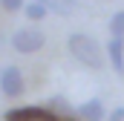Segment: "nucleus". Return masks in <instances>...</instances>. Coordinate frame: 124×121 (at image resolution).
Masks as SVG:
<instances>
[{
    "instance_id": "1",
    "label": "nucleus",
    "mask_w": 124,
    "mask_h": 121,
    "mask_svg": "<svg viewBox=\"0 0 124 121\" xmlns=\"http://www.w3.org/2000/svg\"><path fill=\"white\" fill-rule=\"evenodd\" d=\"M66 49H69V55L75 60H81V63L90 66V69H101V66H104V49H101V43L95 40L93 35L72 32V35L66 38Z\"/></svg>"
},
{
    "instance_id": "2",
    "label": "nucleus",
    "mask_w": 124,
    "mask_h": 121,
    "mask_svg": "<svg viewBox=\"0 0 124 121\" xmlns=\"http://www.w3.org/2000/svg\"><path fill=\"white\" fill-rule=\"evenodd\" d=\"M3 121H75L72 115H58L52 113L49 107H40V104H29V107H12Z\"/></svg>"
},
{
    "instance_id": "3",
    "label": "nucleus",
    "mask_w": 124,
    "mask_h": 121,
    "mask_svg": "<svg viewBox=\"0 0 124 121\" xmlns=\"http://www.w3.org/2000/svg\"><path fill=\"white\" fill-rule=\"evenodd\" d=\"M43 43H46V35L40 29H35V26H23V29H17L12 35V49L20 52V55H35V52H40Z\"/></svg>"
},
{
    "instance_id": "4",
    "label": "nucleus",
    "mask_w": 124,
    "mask_h": 121,
    "mask_svg": "<svg viewBox=\"0 0 124 121\" xmlns=\"http://www.w3.org/2000/svg\"><path fill=\"white\" fill-rule=\"evenodd\" d=\"M23 90H26L23 72H20L17 66H6V69L0 72V92H3L6 98H20Z\"/></svg>"
},
{
    "instance_id": "5",
    "label": "nucleus",
    "mask_w": 124,
    "mask_h": 121,
    "mask_svg": "<svg viewBox=\"0 0 124 121\" xmlns=\"http://www.w3.org/2000/svg\"><path fill=\"white\" fill-rule=\"evenodd\" d=\"M81 121H104L107 118V113H104V104H101V98H90V101H84V104H78V110H75Z\"/></svg>"
},
{
    "instance_id": "6",
    "label": "nucleus",
    "mask_w": 124,
    "mask_h": 121,
    "mask_svg": "<svg viewBox=\"0 0 124 121\" xmlns=\"http://www.w3.org/2000/svg\"><path fill=\"white\" fill-rule=\"evenodd\" d=\"M107 58L113 63V69L124 75V38H110V43H107Z\"/></svg>"
},
{
    "instance_id": "7",
    "label": "nucleus",
    "mask_w": 124,
    "mask_h": 121,
    "mask_svg": "<svg viewBox=\"0 0 124 121\" xmlns=\"http://www.w3.org/2000/svg\"><path fill=\"white\" fill-rule=\"evenodd\" d=\"M46 6V12H55L61 17H69L75 9H78V0H40Z\"/></svg>"
},
{
    "instance_id": "8",
    "label": "nucleus",
    "mask_w": 124,
    "mask_h": 121,
    "mask_svg": "<svg viewBox=\"0 0 124 121\" xmlns=\"http://www.w3.org/2000/svg\"><path fill=\"white\" fill-rule=\"evenodd\" d=\"M23 12H26V17H29V20H43V17L49 15V12H46V6H43L40 0H32V3H26V6H23Z\"/></svg>"
},
{
    "instance_id": "9",
    "label": "nucleus",
    "mask_w": 124,
    "mask_h": 121,
    "mask_svg": "<svg viewBox=\"0 0 124 121\" xmlns=\"http://www.w3.org/2000/svg\"><path fill=\"white\" fill-rule=\"evenodd\" d=\"M110 32H113V38H124V9L110 17Z\"/></svg>"
},
{
    "instance_id": "10",
    "label": "nucleus",
    "mask_w": 124,
    "mask_h": 121,
    "mask_svg": "<svg viewBox=\"0 0 124 121\" xmlns=\"http://www.w3.org/2000/svg\"><path fill=\"white\" fill-rule=\"evenodd\" d=\"M0 6H3L6 12H17V9L26 6V0H0Z\"/></svg>"
},
{
    "instance_id": "11",
    "label": "nucleus",
    "mask_w": 124,
    "mask_h": 121,
    "mask_svg": "<svg viewBox=\"0 0 124 121\" xmlns=\"http://www.w3.org/2000/svg\"><path fill=\"white\" fill-rule=\"evenodd\" d=\"M107 121H124V107H113V113L107 115Z\"/></svg>"
}]
</instances>
